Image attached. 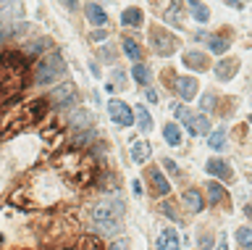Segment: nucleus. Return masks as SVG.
<instances>
[{"instance_id":"7","label":"nucleus","mask_w":252,"mask_h":250,"mask_svg":"<svg viewBox=\"0 0 252 250\" xmlns=\"http://www.w3.org/2000/svg\"><path fill=\"white\" fill-rule=\"evenodd\" d=\"M153 40H155V50L160 53V56H171L173 50H176V40H165V37H160V32H153Z\"/></svg>"},{"instance_id":"2","label":"nucleus","mask_w":252,"mask_h":250,"mask_svg":"<svg viewBox=\"0 0 252 250\" xmlns=\"http://www.w3.org/2000/svg\"><path fill=\"white\" fill-rule=\"evenodd\" d=\"M173 111H176V116H179V119L187 124V132H189L192 137H197V135H205V132L210 129V121L205 119V116H192V113L187 111V108H181V106H176Z\"/></svg>"},{"instance_id":"25","label":"nucleus","mask_w":252,"mask_h":250,"mask_svg":"<svg viewBox=\"0 0 252 250\" xmlns=\"http://www.w3.org/2000/svg\"><path fill=\"white\" fill-rule=\"evenodd\" d=\"M55 98H58V100H63V98H66V103H71V100H74V92H71V87H68V84H63L61 90H55Z\"/></svg>"},{"instance_id":"4","label":"nucleus","mask_w":252,"mask_h":250,"mask_svg":"<svg viewBox=\"0 0 252 250\" xmlns=\"http://www.w3.org/2000/svg\"><path fill=\"white\" fill-rule=\"evenodd\" d=\"M108 113H110V119H113L118 127H131V121H134L131 108L126 103H121V100H110V103H108Z\"/></svg>"},{"instance_id":"15","label":"nucleus","mask_w":252,"mask_h":250,"mask_svg":"<svg viewBox=\"0 0 252 250\" xmlns=\"http://www.w3.org/2000/svg\"><path fill=\"white\" fill-rule=\"evenodd\" d=\"M150 179H153V184H155V195H168V182H165V177L160 171L153 169L150 171Z\"/></svg>"},{"instance_id":"1","label":"nucleus","mask_w":252,"mask_h":250,"mask_svg":"<svg viewBox=\"0 0 252 250\" xmlns=\"http://www.w3.org/2000/svg\"><path fill=\"white\" fill-rule=\"evenodd\" d=\"M94 224H97V229H102L105 234H113L118 226H121V218H124V203L121 200H105L100 203L97 208H94Z\"/></svg>"},{"instance_id":"14","label":"nucleus","mask_w":252,"mask_h":250,"mask_svg":"<svg viewBox=\"0 0 252 250\" xmlns=\"http://www.w3.org/2000/svg\"><path fill=\"white\" fill-rule=\"evenodd\" d=\"M150 150H153L150 145H145V143H134V145H131V158L137 161V163H145V161L150 158Z\"/></svg>"},{"instance_id":"16","label":"nucleus","mask_w":252,"mask_h":250,"mask_svg":"<svg viewBox=\"0 0 252 250\" xmlns=\"http://www.w3.org/2000/svg\"><path fill=\"white\" fill-rule=\"evenodd\" d=\"M163 137H165V143L168 145H181V132H179V127L176 124H165V129H163Z\"/></svg>"},{"instance_id":"3","label":"nucleus","mask_w":252,"mask_h":250,"mask_svg":"<svg viewBox=\"0 0 252 250\" xmlns=\"http://www.w3.org/2000/svg\"><path fill=\"white\" fill-rule=\"evenodd\" d=\"M66 71V66H63V61H61V56H53L50 61H47L45 66H39V74H37V82L39 84H50V82H55L58 76Z\"/></svg>"},{"instance_id":"30","label":"nucleus","mask_w":252,"mask_h":250,"mask_svg":"<svg viewBox=\"0 0 252 250\" xmlns=\"http://www.w3.org/2000/svg\"><path fill=\"white\" fill-rule=\"evenodd\" d=\"M63 3H66V8H68V11H74V8H76V0H63Z\"/></svg>"},{"instance_id":"10","label":"nucleus","mask_w":252,"mask_h":250,"mask_svg":"<svg viewBox=\"0 0 252 250\" xmlns=\"http://www.w3.org/2000/svg\"><path fill=\"white\" fill-rule=\"evenodd\" d=\"M216 76L218 79H231V76L236 74V61H220V64H216Z\"/></svg>"},{"instance_id":"28","label":"nucleus","mask_w":252,"mask_h":250,"mask_svg":"<svg viewBox=\"0 0 252 250\" xmlns=\"http://www.w3.org/2000/svg\"><path fill=\"white\" fill-rule=\"evenodd\" d=\"M163 166H165V169H168V171H176V163H173V161H168V158H165V161H163Z\"/></svg>"},{"instance_id":"8","label":"nucleus","mask_w":252,"mask_h":250,"mask_svg":"<svg viewBox=\"0 0 252 250\" xmlns=\"http://www.w3.org/2000/svg\"><path fill=\"white\" fill-rule=\"evenodd\" d=\"M208 171H210V177H218V179H231V169H228V163L218 161V158L208 161Z\"/></svg>"},{"instance_id":"31","label":"nucleus","mask_w":252,"mask_h":250,"mask_svg":"<svg viewBox=\"0 0 252 250\" xmlns=\"http://www.w3.org/2000/svg\"><path fill=\"white\" fill-rule=\"evenodd\" d=\"M131 190L137 192V195H142V184H139V182H131Z\"/></svg>"},{"instance_id":"6","label":"nucleus","mask_w":252,"mask_h":250,"mask_svg":"<svg viewBox=\"0 0 252 250\" xmlns=\"http://www.w3.org/2000/svg\"><path fill=\"white\" fill-rule=\"evenodd\" d=\"M181 242H179V234L176 229H163L160 237H158V250H179Z\"/></svg>"},{"instance_id":"11","label":"nucleus","mask_w":252,"mask_h":250,"mask_svg":"<svg viewBox=\"0 0 252 250\" xmlns=\"http://www.w3.org/2000/svg\"><path fill=\"white\" fill-rule=\"evenodd\" d=\"M184 64L192 66L194 71H205V69H208V61H205V56H202V53H194V50H189L187 56H184Z\"/></svg>"},{"instance_id":"26","label":"nucleus","mask_w":252,"mask_h":250,"mask_svg":"<svg viewBox=\"0 0 252 250\" xmlns=\"http://www.w3.org/2000/svg\"><path fill=\"white\" fill-rule=\"evenodd\" d=\"M213 106H216V98H213V95H205V98H202V111H213Z\"/></svg>"},{"instance_id":"22","label":"nucleus","mask_w":252,"mask_h":250,"mask_svg":"<svg viewBox=\"0 0 252 250\" xmlns=\"http://www.w3.org/2000/svg\"><path fill=\"white\" fill-rule=\"evenodd\" d=\"M121 45H124V53H126L131 61H139V53H142V50H139L137 42H134V40H124Z\"/></svg>"},{"instance_id":"21","label":"nucleus","mask_w":252,"mask_h":250,"mask_svg":"<svg viewBox=\"0 0 252 250\" xmlns=\"http://www.w3.org/2000/svg\"><path fill=\"white\" fill-rule=\"evenodd\" d=\"M208 143H210L213 150H223V145H226V132H223V129H216V132L210 135Z\"/></svg>"},{"instance_id":"24","label":"nucleus","mask_w":252,"mask_h":250,"mask_svg":"<svg viewBox=\"0 0 252 250\" xmlns=\"http://www.w3.org/2000/svg\"><path fill=\"white\" fill-rule=\"evenodd\" d=\"M134 79H137L139 84H147V79H150V71L145 66H134Z\"/></svg>"},{"instance_id":"19","label":"nucleus","mask_w":252,"mask_h":250,"mask_svg":"<svg viewBox=\"0 0 252 250\" xmlns=\"http://www.w3.org/2000/svg\"><path fill=\"white\" fill-rule=\"evenodd\" d=\"M137 119H139V129H142V132H150V129H153V116L147 113V108L137 106Z\"/></svg>"},{"instance_id":"27","label":"nucleus","mask_w":252,"mask_h":250,"mask_svg":"<svg viewBox=\"0 0 252 250\" xmlns=\"http://www.w3.org/2000/svg\"><path fill=\"white\" fill-rule=\"evenodd\" d=\"M113 250H129V242H126V240H118L116 245H113Z\"/></svg>"},{"instance_id":"20","label":"nucleus","mask_w":252,"mask_h":250,"mask_svg":"<svg viewBox=\"0 0 252 250\" xmlns=\"http://www.w3.org/2000/svg\"><path fill=\"white\" fill-rule=\"evenodd\" d=\"M236 242H239L244 250H252V229L250 226H242V229L236 232Z\"/></svg>"},{"instance_id":"13","label":"nucleus","mask_w":252,"mask_h":250,"mask_svg":"<svg viewBox=\"0 0 252 250\" xmlns=\"http://www.w3.org/2000/svg\"><path fill=\"white\" fill-rule=\"evenodd\" d=\"M187 5H189V11H192V16H194L197 21H208V19H210V11L205 8L200 0H187Z\"/></svg>"},{"instance_id":"5","label":"nucleus","mask_w":252,"mask_h":250,"mask_svg":"<svg viewBox=\"0 0 252 250\" xmlns=\"http://www.w3.org/2000/svg\"><path fill=\"white\" fill-rule=\"evenodd\" d=\"M197 79H189V76H179L176 79V92L181 95V100H194L197 98Z\"/></svg>"},{"instance_id":"17","label":"nucleus","mask_w":252,"mask_h":250,"mask_svg":"<svg viewBox=\"0 0 252 250\" xmlns=\"http://www.w3.org/2000/svg\"><path fill=\"white\" fill-rule=\"evenodd\" d=\"M197 37H200V40H208L210 50H213V53H218V56L228 50V42H226V40H220V37H208V35H197Z\"/></svg>"},{"instance_id":"18","label":"nucleus","mask_w":252,"mask_h":250,"mask_svg":"<svg viewBox=\"0 0 252 250\" xmlns=\"http://www.w3.org/2000/svg\"><path fill=\"white\" fill-rule=\"evenodd\" d=\"M184 203H187L189 211H194V214H200V211H202V198H200V192H194V190H189L184 195Z\"/></svg>"},{"instance_id":"23","label":"nucleus","mask_w":252,"mask_h":250,"mask_svg":"<svg viewBox=\"0 0 252 250\" xmlns=\"http://www.w3.org/2000/svg\"><path fill=\"white\" fill-rule=\"evenodd\" d=\"M208 195H210V203H218L223 198V187L220 184H208Z\"/></svg>"},{"instance_id":"29","label":"nucleus","mask_w":252,"mask_h":250,"mask_svg":"<svg viewBox=\"0 0 252 250\" xmlns=\"http://www.w3.org/2000/svg\"><path fill=\"white\" fill-rule=\"evenodd\" d=\"M200 245H202V248H213V240H210V237H202Z\"/></svg>"},{"instance_id":"9","label":"nucleus","mask_w":252,"mask_h":250,"mask_svg":"<svg viewBox=\"0 0 252 250\" xmlns=\"http://www.w3.org/2000/svg\"><path fill=\"white\" fill-rule=\"evenodd\" d=\"M87 16H90V21H92L94 27H105V24H108L105 11H102L97 3H87Z\"/></svg>"},{"instance_id":"12","label":"nucleus","mask_w":252,"mask_h":250,"mask_svg":"<svg viewBox=\"0 0 252 250\" xmlns=\"http://www.w3.org/2000/svg\"><path fill=\"white\" fill-rule=\"evenodd\" d=\"M121 21H124V27H142V11L139 8H126L121 13Z\"/></svg>"},{"instance_id":"32","label":"nucleus","mask_w":252,"mask_h":250,"mask_svg":"<svg viewBox=\"0 0 252 250\" xmlns=\"http://www.w3.org/2000/svg\"><path fill=\"white\" fill-rule=\"evenodd\" d=\"M0 5H3V0H0Z\"/></svg>"}]
</instances>
